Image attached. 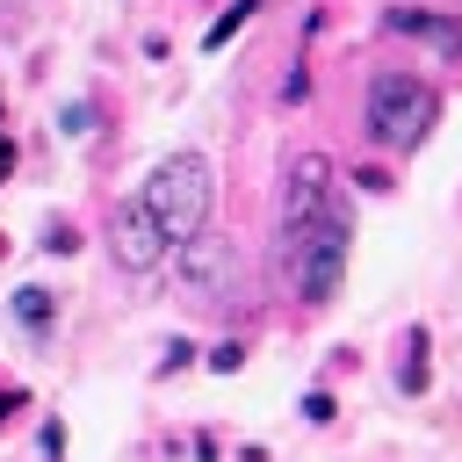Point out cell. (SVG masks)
<instances>
[{"label":"cell","mask_w":462,"mask_h":462,"mask_svg":"<svg viewBox=\"0 0 462 462\" xmlns=\"http://www.w3.org/2000/svg\"><path fill=\"white\" fill-rule=\"evenodd\" d=\"M346 238H354L346 188H339L325 152H303L289 166V188H282V274H289L296 303H332L339 296Z\"/></svg>","instance_id":"obj_1"},{"label":"cell","mask_w":462,"mask_h":462,"mask_svg":"<svg viewBox=\"0 0 462 462\" xmlns=\"http://www.w3.org/2000/svg\"><path fill=\"white\" fill-rule=\"evenodd\" d=\"M209 202H217V173H209L202 152H173V159H159L152 180H144V209L159 217V231H166L173 245H188V238L209 231Z\"/></svg>","instance_id":"obj_2"},{"label":"cell","mask_w":462,"mask_h":462,"mask_svg":"<svg viewBox=\"0 0 462 462\" xmlns=\"http://www.w3.org/2000/svg\"><path fill=\"white\" fill-rule=\"evenodd\" d=\"M433 123H440V94L419 72H375L368 79V130L390 152H419Z\"/></svg>","instance_id":"obj_3"},{"label":"cell","mask_w":462,"mask_h":462,"mask_svg":"<svg viewBox=\"0 0 462 462\" xmlns=\"http://www.w3.org/2000/svg\"><path fill=\"white\" fill-rule=\"evenodd\" d=\"M108 253H116V267H123V274H152V267L173 253V238L159 231V217L144 209V195H130V202L108 217Z\"/></svg>","instance_id":"obj_4"},{"label":"cell","mask_w":462,"mask_h":462,"mask_svg":"<svg viewBox=\"0 0 462 462\" xmlns=\"http://www.w3.org/2000/svg\"><path fill=\"white\" fill-rule=\"evenodd\" d=\"M180 289L188 296H224L231 289V238H188L180 245Z\"/></svg>","instance_id":"obj_5"},{"label":"cell","mask_w":462,"mask_h":462,"mask_svg":"<svg viewBox=\"0 0 462 462\" xmlns=\"http://www.w3.org/2000/svg\"><path fill=\"white\" fill-rule=\"evenodd\" d=\"M383 29H390V36H419V43H433L440 58H462V22H455V14H433V7H390Z\"/></svg>","instance_id":"obj_6"},{"label":"cell","mask_w":462,"mask_h":462,"mask_svg":"<svg viewBox=\"0 0 462 462\" xmlns=\"http://www.w3.org/2000/svg\"><path fill=\"white\" fill-rule=\"evenodd\" d=\"M426 383H433V368H426V332L411 325V332H404V361H397V390H404V397H419Z\"/></svg>","instance_id":"obj_7"},{"label":"cell","mask_w":462,"mask_h":462,"mask_svg":"<svg viewBox=\"0 0 462 462\" xmlns=\"http://www.w3.org/2000/svg\"><path fill=\"white\" fill-rule=\"evenodd\" d=\"M253 7H260V0H231V7H224V14L209 22V36H202V43H209V51H224V43H231V36H238V29L253 22Z\"/></svg>","instance_id":"obj_8"},{"label":"cell","mask_w":462,"mask_h":462,"mask_svg":"<svg viewBox=\"0 0 462 462\" xmlns=\"http://www.w3.org/2000/svg\"><path fill=\"white\" fill-rule=\"evenodd\" d=\"M14 318H22L29 332H43V325H51V289H36V282L14 289Z\"/></svg>","instance_id":"obj_9"},{"label":"cell","mask_w":462,"mask_h":462,"mask_svg":"<svg viewBox=\"0 0 462 462\" xmlns=\"http://www.w3.org/2000/svg\"><path fill=\"white\" fill-rule=\"evenodd\" d=\"M209 368H217V375H231V368H245V346H238V339H224V346L209 354Z\"/></svg>","instance_id":"obj_10"},{"label":"cell","mask_w":462,"mask_h":462,"mask_svg":"<svg viewBox=\"0 0 462 462\" xmlns=\"http://www.w3.org/2000/svg\"><path fill=\"white\" fill-rule=\"evenodd\" d=\"M303 419H310V426H325V419H332V397H325V390H310V397H303Z\"/></svg>","instance_id":"obj_11"},{"label":"cell","mask_w":462,"mask_h":462,"mask_svg":"<svg viewBox=\"0 0 462 462\" xmlns=\"http://www.w3.org/2000/svg\"><path fill=\"white\" fill-rule=\"evenodd\" d=\"M303 94H310V72H303V65H296V72H289V79H282V101H303Z\"/></svg>","instance_id":"obj_12"},{"label":"cell","mask_w":462,"mask_h":462,"mask_svg":"<svg viewBox=\"0 0 462 462\" xmlns=\"http://www.w3.org/2000/svg\"><path fill=\"white\" fill-rule=\"evenodd\" d=\"M7 173H14V137L0 130V188H7Z\"/></svg>","instance_id":"obj_13"},{"label":"cell","mask_w":462,"mask_h":462,"mask_svg":"<svg viewBox=\"0 0 462 462\" xmlns=\"http://www.w3.org/2000/svg\"><path fill=\"white\" fill-rule=\"evenodd\" d=\"M14 411H22V390H0V426H7Z\"/></svg>","instance_id":"obj_14"},{"label":"cell","mask_w":462,"mask_h":462,"mask_svg":"<svg viewBox=\"0 0 462 462\" xmlns=\"http://www.w3.org/2000/svg\"><path fill=\"white\" fill-rule=\"evenodd\" d=\"M0 130H7V123H0Z\"/></svg>","instance_id":"obj_15"}]
</instances>
